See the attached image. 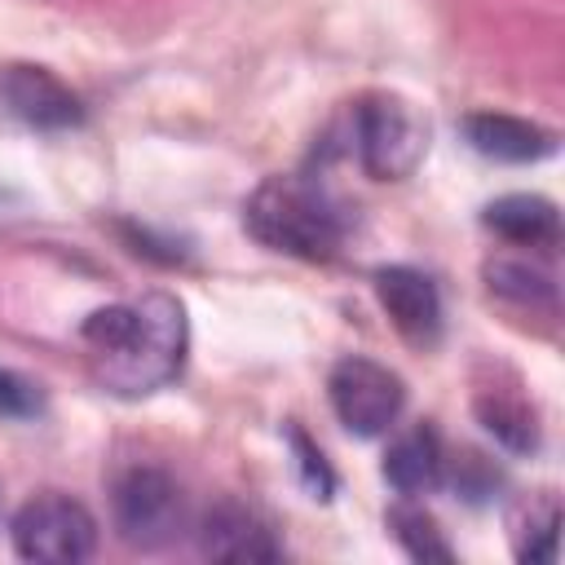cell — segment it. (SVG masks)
Returning a JSON list of instances; mask_svg holds the SVG:
<instances>
[{"label": "cell", "instance_id": "1", "mask_svg": "<svg viewBox=\"0 0 565 565\" xmlns=\"http://www.w3.org/2000/svg\"><path fill=\"white\" fill-rule=\"evenodd\" d=\"M243 225L269 252H282L309 265H327L344 247L340 207L327 199L322 185L305 177H265L243 203Z\"/></svg>", "mask_w": 565, "mask_h": 565}, {"label": "cell", "instance_id": "2", "mask_svg": "<svg viewBox=\"0 0 565 565\" xmlns=\"http://www.w3.org/2000/svg\"><path fill=\"white\" fill-rule=\"evenodd\" d=\"M132 309L137 318H132L128 340L93 358V375L119 397H146L172 384L185 366V344H190L185 305L177 296L146 291L141 300H132Z\"/></svg>", "mask_w": 565, "mask_h": 565}, {"label": "cell", "instance_id": "3", "mask_svg": "<svg viewBox=\"0 0 565 565\" xmlns=\"http://www.w3.org/2000/svg\"><path fill=\"white\" fill-rule=\"evenodd\" d=\"M358 159L375 181H406L428 150V119L397 93H371L353 110Z\"/></svg>", "mask_w": 565, "mask_h": 565}, {"label": "cell", "instance_id": "4", "mask_svg": "<svg viewBox=\"0 0 565 565\" xmlns=\"http://www.w3.org/2000/svg\"><path fill=\"white\" fill-rule=\"evenodd\" d=\"M13 547L22 561L35 565H75L88 561L97 547V521L93 512L71 494H35L13 512Z\"/></svg>", "mask_w": 565, "mask_h": 565}, {"label": "cell", "instance_id": "5", "mask_svg": "<svg viewBox=\"0 0 565 565\" xmlns=\"http://www.w3.org/2000/svg\"><path fill=\"white\" fill-rule=\"evenodd\" d=\"M110 512H115V530L128 547H163L168 539H177V530L185 521L181 486L163 468H150V463H137L115 477Z\"/></svg>", "mask_w": 565, "mask_h": 565}, {"label": "cell", "instance_id": "6", "mask_svg": "<svg viewBox=\"0 0 565 565\" xmlns=\"http://www.w3.org/2000/svg\"><path fill=\"white\" fill-rule=\"evenodd\" d=\"M327 397L335 419L353 433V437H380L388 433V424L402 415L406 402V384L397 371H388L384 362L371 358H340L327 375Z\"/></svg>", "mask_w": 565, "mask_h": 565}, {"label": "cell", "instance_id": "7", "mask_svg": "<svg viewBox=\"0 0 565 565\" xmlns=\"http://www.w3.org/2000/svg\"><path fill=\"white\" fill-rule=\"evenodd\" d=\"M0 110L44 132H66L84 124L79 93H71V84H62L49 66H35V62L0 66Z\"/></svg>", "mask_w": 565, "mask_h": 565}, {"label": "cell", "instance_id": "8", "mask_svg": "<svg viewBox=\"0 0 565 565\" xmlns=\"http://www.w3.org/2000/svg\"><path fill=\"white\" fill-rule=\"evenodd\" d=\"M199 552L207 561H225V565H265V561L282 556V543L252 508L225 499V503L207 508V516L199 521Z\"/></svg>", "mask_w": 565, "mask_h": 565}, {"label": "cell", "instance_id": "9", "mask_svg": "<svg viewBox=\"0 0 565 565\" xmlns=\"http://www.w3.org/2000/svg\"><path fill=\"white\" fill-rule=\"evenodd\" d=\"M375 296L388 313V322L411 340V344H437L441 335V296L428 274L411 265H384L375 269Z\"/></svg>", "mask_w": 565, "mask_h": 565}, {"label": "cell", "instance_id": "10", "mask_svg": "<svg viewBox=\"0 0 565 565\" xmlns=\"http://www.w3.org/2000/svg\"><path fill=\"white\" fill-rule=\"evenodd\" d=\"M463 137L477 154L499 159V163H534V159L556 150V137L547 128H539L530 119H516V115H494V110L468 115Z\"/></svg>", "mask_w": 565, "mask_h": 565}, {"label": "cell", "instance_id": "11", "mask_svg": "<svg viewBox=\"0 0 565 565\" xmlns=\"http://www.w3.org/2000/svg\"><path fill=\"white\" fill-rule=\"evenodd\" d=\"M486 230L516 247H556L561 243V212L543 194H503L481 212Z\"/></svg>", "mask_w": 565, "mask_h": 565}, {"label": "cell", "instance_id": "12", "mask_svg": "<svg viewBox=\"0 0 565 565\" xmlns=\"http://www.w3.org/2000/svg\"><path fill=\"white\" fill-rule=\"evenodd\" d=\"M446 477V455H441V441L428 424L402 433L388 455H384V481L402 494V499H415V494H428L437 490Z\"/></svg>", "mask_w": 565, "mask_h": 565}, {"label": "cell", "instance_id": "13", "mask_svg": "<svg viewBox=\"0 0 565 565\" xmlns=\"http://www.w3.org/2000/svg\"><path fill=\"white\" fill-rule=\"evenodd\" d=\"M477 419L486 424V433L516 450V455H530L539 450V411L516 393V388H481L477 393Z\"/></svg>", "mask_w": 565, "mask_h": 565}, {"label": "cell", "instance_id": "14", "mask_svg": "<svg viewBox=\"0 0 565 565\" xmlns=\"http://www.w3.org/2000/svg\"><path fill=\"white\" fill-rule=\"evenodd\" d=\"M486 282L490 291H499L503 300H516V305H556V282L547 269L530 265V260H512V256H499L486 265Z\"/></svg>", "mask_w": 565, "mask_h": 565}, {"label": "cell", "instance_id": "15", "mask_svg": "<svg viewBox=\"0 0 565 565\" xmlns=\"http://www.w3.org/2000/svg\"><path fill=\"white\" fill-rule=\"evenodd\" d=\"M388 525H393V539L406 547L411 561H455L450 543L441 539L437 521H433L424 508H415V503H397V508L388 512Z\"/></svg>", "mask_w": 565, "mask_h": 565}, {"label": "cell", "instance_id": "16", "mask_svg": "<svg viewBox=\"0 0 565 565\" xmlns=\"http://www.w3.org/2000/svg\"><path fill=\"white\" fill-rule=\"evenodd\" d=\"M287 441H291V450H296V468H300V481H305V490L313 494V499H331V490H335V477H331V468H327V459H322V450L291 424L287 428Z\"/></svg>", "mask_w": 565, "mask_h": 565}, {"label": "cell", "instance_id": "17", "mask_svg": "<svg viewBox=\"0 0 565 565\" xmlns=\"http://www.w3.org/2000/svg\"><path fill=\"white\" fill-rule=\"evenodd\" d=\"M40 411H44L40 384H31L26 375L0 366V415H4V419H31V415H40Z\"/></svg>", "mask_w": 565, "mask_h": 565}, {"label": "cell", "instance_id": "18", "mask_svg": "<svg viewBox=\"0 0 565 565\" xmlns=\"http://www.w3.org/2000/svg\"><path fill=\"white\" fill-rule=\"evenodd\" d=\"M556 539H561V512L556 503H547L543 521H530V534L516 543V556L521 561H556Z\"/></svg>", "mask_w": 565, "mask_h": 565}]
</instances>
